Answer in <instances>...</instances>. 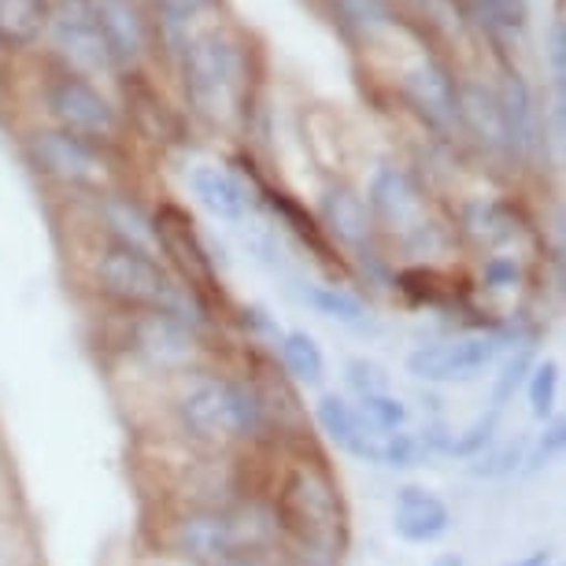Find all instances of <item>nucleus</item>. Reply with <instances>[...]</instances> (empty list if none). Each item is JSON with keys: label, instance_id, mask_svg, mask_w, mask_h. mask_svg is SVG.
<instances>
[{"label": "nucleus", "instance_id": "nucleus-1", "mask_svg": "<svg viewBox=\"0 0 566 566\" xmlns=\"http://www.w3.org/2000/svg\"><path fill=\"white\" fill-rule=\"evenodd\" d=\"M271 470L260 485L277 526L285 566H340L352 544V511L329 455L312 441L271 444Z\"/></svg>", "mask_w": 566, "mask_h": 566}, {"label": "nucleus", "instance_id": "nucleus-2", "mask_svg": "<svg viewBox=\"0 0 566 566\" xmlns=\"http://www.w3.org/2000/svg\"><path fill=\"white\" fill-rule=\"evenodd\" d=\"M167 415L175 441L211 455H238L249 448H271L274 433L252 381L233 367L193 370L167 381Z\"/></svg>", "mask_w": 566, "mask_h": 566}, {"label": "nucleus", "instance_id": "nucleus-3", "mask_svg": "<svg viewBox=\"0 0 566 566\" xmlns=\"http://www.w3.org/2000/svg\"><path fill=\"white\" fill-rule=\"evenodd\" d=\"M115 315H119L115 348H119L123 363H130L134 374L175 381L219 363L216 345L205 334L178 323L175 315L167 312H115Z\"/></svg>", "mask_w": 566, "mask_h": 566}, {"label": "nucleus", "instance_id": "nucleus-4", "mask_svg": "<svg viewBox=\"0 0 566 566\" xmlns=\"http://www.w3.org/2000/svg\"><path fill=\"white\" fill-rule=\"evenodd\" d=\"M186 97L211 126H233L249 112V56L241 41L208 30L186 49Z\"/></svg>", "mask_w": 566, "mask_h": 566}, {"label": "nucleus", "instance_id": "nucleus-5", "mask_svg": "<svg viewBox=\"0 0 566 566\" xmlns=\"http://www.w3.org/2000/svg\"><path fill=\"white\" fill-rule=\"evenodd\" d=\"M189 566H219L241 555L230 507L219 504H159L153 522V548Z\"/></svg>", "mask_w": 566, "mask_h": 566}, {"label": "nucleus", "instance_id": "nucleus-6", "mask_svg": "<svg viewBox=\"0 0 566 566\" xmlns=\"http://www.w3.org/2000/svg\"><path fill=\"white\" fill-rule=\"evenodd\" d=\"M374 230L389 233L400 249H408L415 260H426L433 252L441 227L430 216V200H426L422 186L403 167H378L370 178L367 197Z\"/></svg>", "mask_w": 566, "mask_h": 566}, {"label": "nucleus", "instance_id": "nucleus-7", "mask_svg": "<svg viewBox=\"0 0 566 566\" xmlns=\"http://www.w3.org/2000/svg\"><path fill=\"white\" fill-rule=\"evenodd\" d=\"M507 352L504 329H470V334L430 340L408 352L403 370L422 386H467V381L482 378L489 367H496Z\"/></svg>", "mask_w": 566, "mask_h": 566}, {"label": "nucleus", "instance_id": "nucleus-8", "mask_svg": "<svg viewBox=\"0 0 566 566\" xmlns=\"http://www.w3.org/2000/svg\"><path fill=\"white\" fill-rule=\"evenodd\" d=\"M153 238L156 249L167 255V263L175 266L178 285H186L211 315H222V282L211 260L205 238H200L193 216L178 205H159L153 216Z\"/></svg>", "mask_w": 566, "mask_h": 566}, {"label": "nucleus", "instance_id": "nucleus-9", "mask_svg": "<svg viewBox=\"0 0 566 566\" xmlns=\"http://www.w3.org/2000/svg\"><path fill=\"white\" fill-rule=\"evenodd\" d=\"M30 164H34L41 175L52 178L63 189H78V193H112V164L108 156L101 153V145L85 142V137H74L67 130H38L27 142Z\"/></svg>", "mask_w": 566, "mask_h": 566}, {"label": "nucleus", "instance_id": "nucleus-10", "mask_svg": "<svg viewBox=\"0 0 566 566\" xmlns=\"http://www.w3.org/2000/svg\"><path fill=\"white\" fill-rule=\"evenodd\" d=\"M49 112H52V119L60 123V130L85 137V142H93V145H101V142L112 145V142H119V134H123L119 108H115L101 90H93L90 82L74 78V74H63L60 82H52Z\"/></svg>", "mask_w": 566, "mask_h": 566}, {"label": "nucleus", "instance_id": "nucleus-11", "mask_svg": "<svg viewBox=\"0 0 566 566\" xmlns=\"http://www.w3.org/2000/svg\"><path fill=\"white\" fill-rule=\"evenodd\" d=\"M45 15L56 34L60 52L78 71H101L108 67V52H104L97 19H93V0H45Z\"/></svg>", "mask_w": 566, "mask_h": 566}, {"label": "nucleus", "instance_id": "nucleus-12", "mask_svg": "<svg viewBox=\"0 0 566 566\" xmlns=\"http://www.w3.org/2000/svg\"><path fill=\"white\" fill-rule=\"evenodd\" d=\"M318 227L329 238V244H345L352 255H370V260L381 263V255L374 252V219L370 208L356 189L345 186V181H334V186L323 193V208H318Z\"/></svg>", "mask_w": 566, "mask_h": 566}, {"label": "nucleus", "instance_id": "nucleus-13", "mask_svg": "<svg viewBox=\"0 0 566 566\" xmlns=\"http://www.w3.org/2000/svg\"><path fill=\"white\" fill-rule=\"evenodd\" d=\"M312 426L337 448V452L359 459V463H378L381 459V437L386 433H374L370 426L359 419L356 403H352L345 392H323L312 408Z\"/></svg>", "mask_w": 566, "mask_h": 566}, {"label": "nucleus", "instance_id": "nucleus-14", "mask_svg": "<svg viewBox=\"0 0 566 566\" xmlns=\"http://www.w3.org/2000/svg\"><path fill=\"white\" fill-rule=\"evenodd\" d=\"M452 507L426 485H400L392 496V533L403 544H437L452 533Z\"/></svg>", "mask_w": 566, "mask_h": 566}, {"label": "nucleus", "instance_id": "nucleus-15", "mask_svg": "<svg viewBox=\"0 0 566 566\" xmlns=\"http://www.w3.org/2000/svg\"><path fill=\"white\" fill-rule=\"evenodd\" d=\"M93 19H97L104 52L115 67H130L145 52V19L134 8V0H93Z\"/></svg>", "mask_w": 566, "mask_h": 566}, {"label": "nucleus", "instance_id": "nucleus-16", "mask_svg": "<svg viewBox=\"0 0 566 566\" xmlns=\"http://www.w3.org/2000/svg\"><path fill=\"white\" fill-rule=\"evenodd\" d=\"M403 93H408L415 108L433 126H441V130L459 123V90H455L452 74H448L441 63H433V60L415 63V67L403 74Z\"/></svg>", "mask_w": 566, "mask_h": 566}, {"label": "nucleus", "instance_id": "nucleus-17", "mask_svg": "<svg viewBox=\"0 0 566 566\" xmlns=\"http://www.w3.org/2000/svg\"><path fill=\"white\" fill-rule=\"evenodd\" d=\"M255 186H260V193H266L263 200H266V208L274 211L277 219L290 227L296 238H301L307 249H312L315 255H318V263L326 266V271H337V274H345V263H340V255H337V249L329 244V238L323 233V227H318V219L307 211L301 200H293L285 189H271L266 186L263 178H255Z\"/></svg>", "mask_w": 566, "mask_h": 566}, {"label": "nucleus", "instance_id": "nucleus-18", "mask_svg": "<svg viewBox=\"0 0 566 566\" xmlns=\"http://www.w3.org/2000/svg\"><path fill=\"white\" fill-rule=\"evenodd\" d=\"M500 119H504V142L515 156H533L541 148V115L533 108L530 90L518 74H507L504 93L496 97Z\"/></svg>", "mask_w": 566, "mask_h": 566}, {"label": "nucleus", "instance_id": "nucleus-19", "mask_svg": "<svg viewBox=\"0 0 566 566\" xmlns=\"http://www.w3.org/2000/svg\"><path fill=\"white\" fill-rule=\"evenodd\" d=\"M189 189H193V197L200 205L222 222H241L244 211H249V193H244V186L227 167H216V164L193 167L189 170Z\"/></svg>", "mask_w": 566, "mask_h": 566}, {"label": "nucleus", "instance_id": "nucleus-20", "mask_svg": "<svg viewBox=\"0 0 566 566\" xmlns=\"http://www.w3.org/2000/svg\"><path fill=\"white\" fill-rule=\"evenodd\" d=\"M271 352L296 389H318L326 381V352L307 329H285Z\"/></svg>", "mask_w": 566, "mask_h": 566}, {"label": "nucleus", "instance_id": "nucleus-21", "mask_svg": "<svg viewBox=\"0 0 566 566\" xmlns=\"http://www.w3.org/2000/svg\"><path fill=\"white\" fill-rule=\"evenodd\" d=\"M301 301L312 307L315 315L329 318L337 326H348V329H367L374 323L370 315V304L363 301L359 293H352L348 285L340 282H301Z\"/></svg>", "mask_w": 566, "mask_h": 566}, {"label": "nucleus", "instance_id": "nucleus-22", "mask_svg": "<svg viewBox=\"0 0 566 566\" xmlns=\"http://www.w3.org/2000/svg\"><path fill=\"white\" fill-rule=\"evenodd\" d=\"M101 222H104V233L123 244H134L142 252H153L156 249V238H153V216L137 205V200L123 197V193H104L101 197ZM156 255V252H153Z\"/></svg>", "mask_w": 566, "mask_h": 566}, {"label": "nucleus", "instance_id": "nucleus-23", "mask_svg": "<svg viewBox=\"0 0 566 566\" xmlns=\"http://www.w3.org/2000/svg\"><path fill=\"white\" fill-rule=\"evenodd\" d=\"M45 0H0V45L27 49L45 30Z\"/></svg>", "mask_w": 566, "mask_h": 566}, {"label": "nucleus", "instance_id": "nucleus-24", "mask_svg": "<svg viewBox=\"0 0 566 566\" xmlns=\"http://www.w3.org/2000/svg\"><path fill=\"white\" fill-rule=\"evenodd\" d=\"M27 511H0V566H41Z\"/></svg>", "mask_w": 566, "mask_h": 566}, {"label": "nucleus", "instance_id": "nucleus-25", "mask_svg": "<svg viewBox=\"0 0 566 566\" xmlns=\"http://www.w3.org/2000/svg\"><path fill=\"white\" fill-rule=\"evenodd\" d=\"M526 444L530 437H507V441H493L485 452H478L474 459H467V474L470 478H482V482H496V478H511L522 470V459H526Z\"/></svg>", "mask_w": 566, "mask_h": 566}, {"label": "nucleus", "instance_id": "nucleus-26", "mask_svg": "<svg viewBox=\"0 0 566 566\" xmlns=\"http://www.w3.org/2000/svg\"><path fill=\"white\" fill-rule=\"evenodd\" d=\"M126 101H130V108H134V119L142 123L145 134H153L156 142H167V137L178 134L175 112H170L167 104L156 97L153 85H145L142 78L126 82Z\"/></svg>", "mask_w": 566, "mask_h": 566}, {"label": "nucleus", "instance_id": "nucleus-27", "mask_svg": "<svg viewBox=\"0 0 566 566\" xmlns=\"http://www.w3.org/2000/svg\"><path fill=\"white\" fill-rule=\"evenodd\" d=\"M352 403H356L359 419L367 422L374 433H392V430H408V426H411V408H408V400L397 397L392 389L367 392V397H356Z\"/></svg>", "mask_w": 566, "mask_h": 566}, {"label": "nucleus", "instance_id": "nucleus-28", "mask_svg": "<svg viewBox=\"0 0 566 566\" xmlns=\"http://www.w3.org/2000/svg\"><path fill=\"white\" fill-rule=\"evenodd\" d=\"M537 345H526V348H511L504 363H500V374L493 381V397H489V411L504 415V408L511 400H515V392H522V386H526L533 363H537V352H533Z\"/></svg>", "mask_w": 566, "mask_h": 566}, {"label": "nucleus", "instance_id": "nucleus-29", "mask_svg": "<svg viewBox=\"0 0 566 566\" xmlns=\"http://www.w3.org/2000/svg\"><path fill=\"white\" fill-rule=\"evenodd\" d=\"M559 381H563V367L559 359H537L526 378V400H530V415L537 422H548L555 415V403H559Z\"/></svg>", "mask_w": 566, "mask_h": 566}, {"label": "nucleus", "instance_id": "nucleus-30", "mask_svg": "<svg viewBox=\"0 0 566 566\" xmlns=\"http://www.w3.org/2000/svg\"><path fill=\"white\" fill-rule=\"evenodd\" d=\"M496 426H500L496 411L478 415V419L470 422V426H463V430H452V433L444 437L441 455L455 459V463H467V459H474L478 452H485V448L496 441Z\"/></svg>", "mask_w": 566, "mask_h": 566}, {"label": "nucleus", "instance_id": "nucleus-31", "mask_svg": "<svg viewBox=\"0 0 566 566\" xmlns=\"http://www.w3.org/2000/svg\"><path fill=\"white\" fill-rule=\"evenodd\" d=\"M563 448H566V419L563 415H552V419L544 422V430L526 444V459H522L518 474L533 478V474H541V470H548L555 459L563 455Z\"/></svg>", "mask_w": 566, "mask_h": 566}, {"label": "nucleus", "instance_id": "nucleus-32", "mask_svg": "<svg viewBox=\"0 0 566 566\" xmlns=\"http://www.w3.org/2000/svg\"><path fill=\"white\" fill-rule=\"evenodd\" d=\"M422 441H419V433H411V430H392L381 437V459H378V467H389V470H408V467H419V459H422Z\"/></svg>", "mask_w": 566, "mask_h": 566}, {"label": "nucleus", "instance_id": "nucleus-33", "mask_svg": "<svg viewBox=\"0 0 566 566\" xmlns=\"http://www.w3.org/2000/svg\"><path fill=\"white\" fill-rule=\"evenodd\" d=\"M345 386L356 392V397H367V392L389 389V374H386V367H378L374 359L356 356V359L345 363Z\"/></svg>", "mask_w": 566, "mask_h": 566}, {"label": "nucleus", "instance_id": "nucleus-34", "mask_svg": "<svg viewBox=\"0 0 566 566\" xmlns=\"http://www.w3.org/2000/svg\"><path fill=\"white\" fill-rule=\"evenodd\" d=\"M340 15L359 30H381L389 27V8L386 0H337Z\"/></svg>", "mask_w": 566, "mask_h": 566}, {"label": "nucleus", "instance_id": "nucleus-35", "mask_svg": "<svg viewBox=\"0 0 566 566\" xmlns=\"http://www.w3.org/2000/svg\"><path fill=\"white\" fill-rule=\"evenodd\" d=\"M0 511H27L23 493H19L15 463H12V455H8L4 441H0Z\"/></svg>", "mask_w": 566, "mask_h": 566}, {"label": "nucleus", "instance_id": "nucleus-36", "mask_svg": "<svg viewBox=\"0 0 566 566\" xmlns=\"http://www.w3.org/2000/svg\"><path fill=\"white\" fill-rule=\"evenodd\" d=\"M216 4L219 0H159V8H164V15L170 23H186V19L208 12V8H216Z\"/></svg>", "mask_w": 566, "mask_h": 566}, {"label": "nucleus", "instance_id": "nucleus-37", "mask_svg": "<svg viewBox=\"0 0 566 566\" xmlns=\"http://www.w3.org/2000/svg\"><path fill=\"white\" fill-rule=\"evenodd\" d=\"M552 63H555V74L563 78V67H566V27L563 19L552 23Z\"/></svg>", "mask_w": 566, "mask_h": 566}, {"label": "nucleus", "instance_id": "nucleus-38", "mask_svg": "<svg viewBox=\"0 0 566 566\" xmlns=\"http://www.w3.org/2000/svg\"><path fill=\"white\" fill-rule=\"evenodd\" d=\"M504 566H555V548H533L526 555H515Z\"/></svg>", "mask_w": 566, "mask_h": 566}, {"label": "nucleus", "instance_id": "nucleus-39", "mask_svg": "<svg viewBox=\"0 0 566 566\" xmlns=\"http://www.w3.org/2000/svg\"><path fill=\"white\" fill-rule=\"evenodd\" d=\"M489 4H493V12L504 19V23H522V15H526L522 0H489Z\"/></svg>", "mask_w": 566, "mask_h": 566}, {"label": "nucleus", "instance_id": "nucleus-40", "mask_svg": "<svg viewBox=\"0 0 566 566\" xmlns=\"http://www.w3.org/2000/svg\"><path fill=\"white\" fill-rule=\"evenodd\" d=\"M271 563H274V555H249V552H241V555H233V559L219 563V566H271Z\"/></svg>", "mask_w": 566, "mask_h": 566}, {"label": "nucleus", "instance_id": "nucleus-41", "mask_svg": "<svg viewBox=\"0 0 566 566\" xmlns=\"http://www.w3.org/2000/svg\"><path fill=\"white\" fill-rule=\"evenodd\" d=\"M430 566H467V559L459 552H441Z\"/></svg>", "mask_w": 566, "mask_h": 566}, {"label": "nucleus", "instance_id": "nucleus-42", "mask_svg": "<svg viewBox=\"0 0 566 566\" xmlns=\"http://www.w3.org/2000/svg\"><path fill=\"white\" fill-rule=\"evenodd\" d=\"M555 566H559V563H555Z\"/></svg>", "mask_w": 566, "mask_h": 566}]
</instances>
